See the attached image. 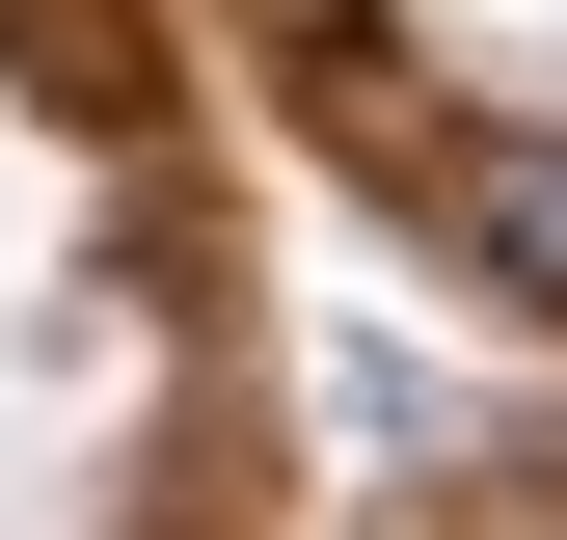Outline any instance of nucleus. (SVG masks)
Returning <instances> with one entry per match:
<instances>
[{
	"instance_id": "1",
	"label": "nucleus",
	"mask_w": 567,
	"mask_h": 540,
	"mask_svg": "<svg viewBox=\"0 0 567 540\" xmlns=\"http://www.w3.org/2000/svg\"><path fill=\"white\" fill-rule=\"evenodd\" d=\"M460 270L486 298H567V135H486L460 163Z\"/></svg>"
}]
</instances>
